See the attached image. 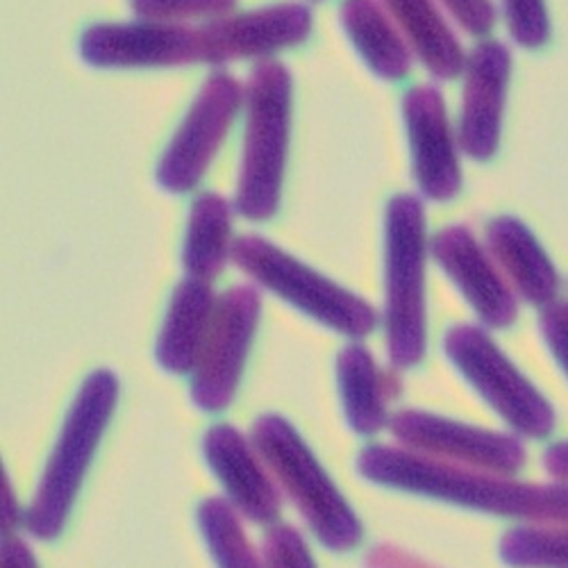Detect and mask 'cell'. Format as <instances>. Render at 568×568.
Here are the masks:
<instances>
[{"label":"cell","mask_w":568,"mask_h":568,"mask_svg":"<svg viewBox=\"0 0 568 568\" xmlns=\"http://www.w3.org/2000/svg\"><path fill=\"white\" fill-rule=\"evenodd\" d=\"M430 255L487 327L505 329L516 323V292L466 225L442 227L430 240Z\"/></svg>","instance_id":"14"},{"label":"cell","mask_w":568,"mask_h":568,"mask_svg":"<svg viewBox=\"0 0 568 568\" xmlns=\"http://www.w3.org/2000/svg\"><path fill=\"white\" fill-rule=\"evenodd\" d=\"M544 470L548 473L550 478H555V483H566L568 485V439L552 444L544 457H541Z\"/></svg>","instance_id":"33"},{"label":"cell","mask_w":568,"mask_h":568,"mask_svg":"<svg viewBox=\"0 0 568 568\" xmlns=\"http://www.w3.org/2000/svg\"><path fill=\"white\" fill-rule=\"evenodd\" d=\"M236 0H130V10L141 21L184 23L192 19H221L232 14Z\"/></svg>","instance_id":"25"},{"label":"cell","mask_w":568,"mask_h":568,"mask_svg":"<svg viewBox=\"0 0 568 568\" xmlns=\"http://www.w3.org/2000/svg\"><path fill=\"white\" fill-rule=\"evenodd\" d=\"M253 444L325 548L346 552L362 541L355 509L287 418L280 414L260 416L253 423Z\"/></svg>","instance_id":"5"},{"label":"cell","mask_w":568,"mask_h":568,"mask_svg":"<svg viewBox=\"0 0 568 568\" xmlns=\"http://www.w3.org/2000/svg\"><path fill=\"white\" fill-rule=\"evenodd\" d=\"M119 394V377L108 368L93 371L75 394L58 444L26 509L23 526L34 539L53 541L62 535L93 453L116 409Z\"/></svg>","instance_id":"2"},{"label":"cell","mask_w":568,"mask_h":568,"mask_svg":"<svg viewBox=\"0 0 568 568\" xmlns=\"http://www.w3.org/2000/svg\"><path fill=\"white\" fill-rule=\"evenodd\" d=\"M0 507H3V535L10 537L21 524H26V511L17 500L8 470L3 473V503H0Z\"/></svg>","instance_id":"32"},{"label":"cell","mask_w":568,"mask_h":568,"mask_svg":"<svg viewBox=\"0 0 568 568\" xmlns=\"http://www.w3.org/2000/svg\"><path fill=\"white\" fill-rule=\"evenodd\" d=\"M430 240L423 201L398 194L385 214V335L396 368H412L428 351L425 266Z\"/></svg>","instance_id":"3"},{"label":"cell","mask_w":568,"mask_h":568,"mask_svg":"<svg viewBox=\"0 0 568 568\" xmlns=\"http://www.w3.org/2000/svg\"><path fill=\"white\" fill-rule=\"evenodd\" d=\"M453 21L470 37H485L498 21L494 0H439Z\"/></svg>","instance_id":"29"},{"label":"cell","mask_w":568,"mask_h":568,"mask_svg":"<svg viewBox=\"0 0 568 568\" xmlns=\"http://www.w3.org/2000/svg\"><path fill=\"white\" fill-rule=\"evenodd\" d=\"M199 526L219 568H264L236 509L227 498L212 496L199 507Z\"/></svg>","instance_id":"23"},{"label":"cell","mask_w":568,"mask_h":568,"mask_svg":"<svg viewBox=\"0 0 568 568\" xmlns=\"http://www.w3.org/2000/svg\"><path fill=\"white\" fill-rule=\"evenodd\" d=\"M357 470L375 485H385L428 498L446 500L496 516L568 524L566 483H520L478 468L448 464L394 446H368L357 457Z\"/></svg>","instance_id":"1"},{"label":"cell","mask_w":568,"mask_h":568,"mask_svg":"<svg viewBox=\"0 0 568 568\" xmlns=\"http://www.w3.org/2000/svg\"><path fill=\"white\" fill-rule=\"evenodd\" d=\"M0 561L3 568H39L37 557L32 555L30 546L19 537H6L3 539V552H0Z\"/></svg>","instance_id":"31"},{"label":"cell","mask_w":568,"mask_h":568,"mask_svg":"<svg viewBox=\"0 0 568 568\" xmlns=\"http://www.w3.org/2000/svg\"><path fill=\"white\" fill-rule=\"evenodd\" d=\"M232 262L264 290L339 335L362 339L377 325V312L366 298L260 234L240 236L232 248Z\"/></svg>","instance_id":"6"},{"label":"cell","mask_w":568,"mask_h":568,"mask_svg":"<svg viewBox=\"0 0 568 568\" xmlns=\"http://www.w3.org/2000/svg\"><path fill=\"white\" fill-rule=\"evenodd\" d=\"M539 333L561 373L568 377V301H552L541 307Z\"/></svg>","instance_id":"28"},{"label":"cell","mask_w":568,"mask_h":568,"mask_svg":"<svg viewBox=\"0 0 568 568\" xmlns=\"http://www.w3.org/2000/svg\"><path fill=\"white\" fill-rule=\"evenodd\" d=\"M364 564L366 568H437V566H430L428 561L409 555L407 550L389 544L371 548Z\"/></svg>","instance_id":"30"},{"label":"cell","mask_w":568,"mask_h":568,"mask_svg":"<svg viewBox=\"0 0 568 568\" xmlns=\"http://www.w3.org/2000/svg\"><path fill=\"white\" fill-rule=\"evenodd\" d=\"M216 301L212 284L205 280L184 277L178 284L155 348L158 364L164 371L175 375L194 373L210 333Z\"/></svg>","instance_id":"18"},{"label":"cell","mask_w":568,"mask_h":568,"mask_svg":"<svg viewBox=\"0 0 568 568\" xmlns=\"http://www.w3.org/2000/svg\"><path fill=\"white\" fill-rule=\"evenodd\" d=\"M511 41L520 49H541L550 39L546 0H500Z\"/></svg>","instance_id":"26"},{"label":"cell","mask_w":568,"mask_h":568,"mask_svg":"<svg viewBox=\"0 0 568 568\" xmlns=\"http://www.w3.org/2000/svg\"><path fill=\"white\" fill-rule=\"evenodd\" d=\"M232 205L214 192L201 194L192 203L182 246L186 277L212 282L232 260Z\"/></svg>","instance_id":"22"},{"label":"cell","mask_w":568,"mask_h":568,"mask_svg":"<svg viewBox=\"0 0 568 568\" xmlns=\"http://www.w3.org/2000/svg\"><path fill=\"white\" fill-rule=\"evenodd\" d=\"M262 314V296L236 284L216 301L210 333L192 373V398L205 412L225 409L240 387Z\"/></svg>","instance_id":"9"},{"label":"cell","mask_w":568,"mask_h":568,"mask_svg":"<svg viewBox=\"0 0 568 568\" xmlns=\"http://www.w3.org/2000/svg\"><path fill=\"white\" fill-rule=\"evenodd\" d=\"M403 119L418 192L435 203L453 201L464 180L459 164L462 146L444 93L435 84L412 87L403 97Z\"/></svg>","instance_id":"11"},{"label":"cell","mask_w":568,"mask_h":568,"mask_svg":"<svg viewBox=\"0 0 568 568\" xmlns=\"http://www.w3.org/2000/svg\"><path fill=\"white\" fill-rule=\"evenodd\" d=\"M457 136L462 153L487 162L498 153L507 87L511 78V51L503 41L478 43L466 58Z\"/></svg>","instance_id":"15"},{"label":"cell","mask_w":568,"mask_h":568,"mask_svg":"<svg viewBox=\"0 0 568 568\" xmlns=\"http://www.w3.org/2000/svg\"><path fill=\"white\" fill-rule=\"evenodd\" d=\"M383 6L409 43L414 58L435 80H455L464 73L468 55L435 0H383Z\"/></svg>","instance_id":"20"},{"label":"cell","mask_w":568,"mask_h":568,"mask_svg":"<svg viewBox=\"0 0 568 568\" xmlns=\"http://www.w3.org/2000/svg\"><path fill=\"white\" fill-rule=\"evenodd\" d=\"M264 568H318L307 541L292 526H273L262 541Z\"/></svg>","instance_id":"27"},{"label":"cell","mask_w":568,"mask_h":568,"mask_svg":"<svg viewBox=\"0 0 568 568\" xmlns=\"http://www.w3.org/2000/svg\"><path fill=\"white\" fill-rule=\"evenodd\" d=\"M314 26L303 3H275L253 12L227 14L199 26L201 64L268 60L273 53L303 43Z\"/></svg>","instance_id":"13"},{"label":"cell","mask_w":568,"mask_h":568,"mask_svg":"<svg viewBox=\"0 0 568 568\" xmlns=\"http://www.w3.org/2000/svg\"><path fill=\"white\" fill-rule=\"evenodd\" d=\"M342 26L359 58L383 80H403L414 64V53L383 0H346Z\"/></svg>","instance_id":"21"},{"label":"cell","mask_w":568,"mask_h":568,"mask_svg":"<svg viewBox=\"0 0 568 568\" xmlns=\"http://www.w3.org/2000/svg\"><path fill=\"white\" fill-rule=\"evenodd\" d=\"M242 105H246V87L225 71L210 73L160 158L158 184L171 194L192 192L214 162Z\"/></svg>","instance_id":"8"},{"label":"cell","mask_w":568,"mask_h":568,"mask_svg":"<svg viewBox=\"0 0 568 568\" xmlns=\"http://www.w3.org/2000/svg\"><path fill=\"white\" fill-rule=\"evenodd\" d=\"M337 383L346 420L357 435L371 437L389 425L387 403L400 394V381L377 366L362 344L342 348L337 357Z\"/></svg>","instance_id":"19"},{"label":"cell","mask_w":568,"mask_h":568,"mask_svg":"<svg viewBox=\"0 0 568 568\" xmlns=\"http://www.w3.org/2000/svg\"><path fill=\"white\" fill-rule=\"evenodd\" d=\"M80 55L99 69H155L201 62L199 28L186 23H97L82 32Z\"/></svg>","instance_id":"12"},{"label":"cell","mask_w":568,"mask_h":568,"mask_svg":"<svg viewBox=\"0 0 568 568\" xmlns=\"http://www.w3.org/2000/svg\"><path fill=\"white\" fill-rule=\"evenodd\" d=\"M498 550L511 568H568V524L511 528L503 535Z\"/></svg>","instance_id":"24"},{"label":"cell","mask_w":568,"mask_h":568,"mask_svg":"<svg viewBox=\"0 0 568 568\" xmlns=\"http://www.w3.org/2000/svg\"><path fill=\"white\" fill-rule=\"evenodd\" d=\"M446 357L518 437L546 439L555 430V409L480 325H453L444 337Z\"/></svg>","instance_id":"7"},{"label":"cell","mask_w":568,"mask_h":568,"mask_svg":"<svg viewBox=\"0 0 568 568\" xmlns=\"http://www.w3.org/2000/svg\"><path fill=\"white\" fill-rule=\"evenodd\" d=\"M389 430L403 448L448 464L498 476H516L526 466V448L518 437L448 416L403 409L389 418Z\"/></svg>","instance_id":"10"},{"label":"cell","mask_w":568,"mask_h":568,"mask_svg":"<svg viewBox=\"0 0 568 568\" xmlns=\"http://www.w3.org/2000/svg\"><path fill=\"white\" fill-rule=\"evenodd\" d=\"M485 246L511 284L516 296L546 307L557 301L561 277L535 232L516 216H498L487 225Z\"/></svg>","instance_id":"17"},{"label":"cell","mask_w":568,"mask_h":568,"mask_svg":"<svg viewBox=\"0 0 568 568\" xmlns=\"http://www.w3.org/2000/svg\"><path fill=\"white\" fill-rule=\"evenodd\" d=\"M292 134V73L277 60H260L246 87V134L234 210L248 221L275 216L282 199Z\"/></svg>","instance_id":"4"},{"label":"cell","mask_w":568,"mask_h":568,"mask_svg":"<svg viewBox=\"0 0 568 568\" xmlns=\"http://www.w3.org/2000/svg\"><path fill=\"white\" fill-rule=\"evenodd\" d=\"M203 453L227 500L253 524L268 526L282 511V498L271 480L268 466L260 462L255 444L234 425L216 423L203 437Z\"/></svg>","instance_id":"16"}]
</instances>
